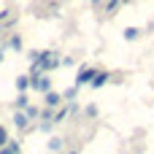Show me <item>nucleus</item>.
<instances>
[{
  "label": "nucleus",
  "mask_w": 154,
  "mask_h": 154,
  "mask_svg": "<svg viewBox=\"0 0 154 154\" xmlns=\"http://www.w3.org/2000/svg\"><path fill=\"white\" fill-rule=\"evenodd\" d=\"M32 65V73H51L54 68H60V60L54 51H41L38 62H30Z\"/></svg>",
  "instance_id": "f257e3e1"
},
{
  "label": "nucleus",
  "mask_w": 154,
  "mask_h": 154,
  "mask_svg": "<svg viewBox=\"0 0 154 154\" xmlns=\"http://www.w3.org/2000/svg\"><path fill=\"white\" fill-rule=\"evenodd\" d=\"M30 89H35V92H49V89H51V76H49V73H32V76H30Z\"/></svg>",
  "instance_id": "f03ea898"
},
{
  "label": "nucleus",
  "mask_w": 154,
  "mask_h": 154,
  "mask_svg": "<svg viewBox=\"0 0 154 154\" xmlns=\"http://www.w3.org/2000/svg\"><path fill=\"white\" fill-rule=\"evenodd\" d=\"M43 103H46V108H60L62 106V95L49 89V92H43Z\"/></svg>",
  "instance_id": "7ed1b4c3"
},
{
  "label": "nucleus",
  "mask_w": 154,
  "mask_h": 154,
  "mask_svg": "<svg viewBox=\"0 0 154 154\" xmlns=\"http://www.w3.org/2000/svg\"><path fill=\"white\" fill-rule=\"evenodd\" d=\"M92 76H95V68L84 65V68L79 70V76H76V87H84V84H89V81H92Z\"/></svg>",
  "instance_id": "20e7f679"
},
{
  "label": "nucleus",
  "mask_w": 154,
  "mask_h": 154,
  "mask_svg": "<svg viewBox=\"0 0 154 154\" xmlns=\"http://www.w3.org/2000/svg\"><path fill=\"white\" fill-rule=\"evenodd\" d=\"M73 111H79V106H76V103H73V106H65V108H60V111L54 114V119H51V125H60V122H65V119H68V116H70Z\"/></svg>",
  "instance_id": "39448f33"
},
{
  "label": "nucleus",
  "mask_w": 154,
  "mask_h": 154,
  "mask_svg": "<svg viewBox=\"0 0 154 154\" xmlns=\"http://www.w3.org/2000/svg\"><path fill=\"white\" fill-rule=\"evenodd\" d=\"M108 81H111V73H97V70H95V76H92V81H89V87H92V89H100V87H103V84H108Z\"/></svg>",
  "instance_id": "423d86ee"
},
{
  "label": "nucleus",
  "mask_w": 154,
  "mask_h": 154,
  "mask_svg": "<svg viewBox=\"0 0 154 154\" xmlns=\"http://www.w3.org/2000/svg\"><path fill=\"white\" fill-rule=\"evenodd\" d=\"M27 114L22 111V108H16V114H14V127H19V130H27Z\"/></svg>",
  "instance_id": "0eeeda50"
},
{
  "label": "nucleus",
  "mask_w": 154,
  "mask_h": 154,
  "mask_svg": "<svg viewBox=\"0 0 154 154\" xmlns=\"http://www.w3.org/2000/svg\"><path fill=\"white\" fill-rule=\"evenodd\" d=\"M16 89L19 92H27L30 89V76H16Z\"/></svg>",
  "instance_id": "6e6552de"
},
{
  "label": "nucleus",
  "mask_w": 154,
  "mask_h": 154,
  "mask_svg": "<svg viewBox=\"0 0 154 154\" xmlns=\"http://www.w3.org/2000/svg\"><path fill=\"white\" fill-rule=\"evenodd\" d=\"M5 49H14V51H19V49H22V35H11V41L5 43Z\"/></svg>",
  "instance_id": "1a4fd4ad"
},
{
  "label": "nucleus",
  "mask_w": 154,
  "mask_h": 154,
  "mask_svg": "<svg viewBox=\"0 0 154 154\" xmlns=\"http://www.w3.org/2000/svg\"><path fill=\"white\" fill-rule=\"evenodd\" d=\"M16 108H27L30 106V97H27V92H19V97H16V103H14Z\"/></svg>",
  "instance_id": "9d476101"
},
{
  "label": "nucleus",
  "mask_w": 154,
  "mask_h": 154,
  "mask_svg": "<svg viewBox=\"0 0 154 154\" xmlns=\"http://www.w3.org/2000/svg\"><path fill=\"white\" fill-rule=\"evenodd\" d=\"M138 35H141V30H138V27H127V30H125V41H135Z\"/></svg>",
  "instance_id": "9b49d317"
},
{
  "label": "nucleus",
  "mask_w": 154,
  "mask_h": 154,
  "mask_svg": "<svg viewBox=\"0 0 154 154\" xmlns=\"http://www.w3.org/2000/svg\"><path fill=\"white\" fill-rule=\"evenodd\" d=\"M24 114H27V119H38L41 116V108H35V106H27V108H22Z\"/></svg>",
  "instance_id": "f8f14e48"
},
{
  "label": "nucleus",
  "mask_w": 154,
  "mask_h": 154,
  "mask_svg": "<svg viewBox=\"0 0 154 154\" xmlns=\"http://www.w3.org/2000/svg\"><path fill=\"white\" fill-rule=\"evenodd\" d=\"M49 149H51V152H60V149H62V138H57V135L49 138Z\"/></svg>",
  "instance_id": "ddd939ff"
},
{
  "label": "nucleus",
  "mask_w": 154,
  "mask_h": 154,
  "mask_svg": "<svg viewBox=\"0 0 154 154\" xmlns=\"http://www.w3.org/2000/svg\"><path fill=\"white\" fill-rule=\"evenodd\" d=\"M76 92H79V87L73 84L70 89H65V92H62V100H73V97H76Z\"/></svg>",
  "instance_id": "4468645a"
},
{
  "label": "nucleus",
  "mask_w": 154,
  "mask_h": 154,
  "mask_svg": "<svg viewBox=\"0 0 154 154\" xmlns=\"http://www.w3.org/2000/svg\"><path fill=\"white\" fill-rule=\"evenodd\" d=\"M5 143H8V130H5V127H0V149H3Z\"/></svg>",
  "instance_id": "2eb2a0df"
},
{
  "label": "nucleus",
  "mask_w": 154,
  "mask_h": 154,
  "mask_svg": "<svg viewBox=\"0 0 154 154\" xmlns=\"http://www.w3.org/2000/svg\"><path fill=\"white\" fill-rule=\"evenodd\" d=\"M38 57H41V51H38V49H30V54H27V60H30V62H38Z\"/></svg>",
  "instance_id": "dca6fc26"
},
{
  "label": "nucleus",
  "mask_w": 154,
  "mask_h": 154,
  "mask_svg": "<svg viewBox=\"0 0 154 154\" xmlns=\"http://www.w3.org/2000/svg\"><path fill=\"white\" fill-rule=\"evenodd\" d=\"M116 5H119V0H108V5H106V11H108V14H111V11H114V8H116Z\"/></svg>",
  "instance_id": "f3484780"
},
{
  "label": "nucleus",
  "mask_w": 154,
  "mask_h": 154,
  "mask_svg": "<svg viewBox=\"0 0 154 154\" xmlns=\"http://www.w3.org/2000/svg\"><path fill=\"white\" fill-rule=\"evenodd\" d=\"M8 19V11H0V22H5Z\"/></svg>",
  "instance_id": "a211bd4d"
},
{
  "label": "nucleus",
  "mask_w": 154,
  "mask_h": 154,
  "mask_svg": "<svg viewBox=\"0 0 154 154\" xmlns=\"http://www.w3.org/2000/svg\"><path fill=\"white\" fill-rule=\"evenodd\" d=\"M0 154H14V152H11L8 146H3V149H0Z\"/></svg>",
  "instance_id": "6ab92c4d"
},
{
  "label": "nucleus",
  "mask_w": 154,
  "mask_h": 154,
  "mask_svg": "<svg viewBox=\"0 0 154 154\" xmlns=\"http://www.w3.org/2000/svg\"><path fill=\"white\" fill-rule=\"evenodd\" d=\"M3 54H5V49H0V62H3Z\"/></svg>",
  "instance_id": "aec40b11"
},
{
  "label": "nucleus",
  "mask_w": 154,
  "mask_h": 154,
  "mask_svg": "<svg viewBox=\"0 0 154 154\" xmlns=\"http://www.w3.org/2000/svg\"><path fill=\"white\" fill-rule=\"evenodd\" d=\"M97 3H103V0H92V5H97Z\"/></svg>",
  "instance_id": "412c9836"
},
{
  "label": "nucleus",
  "mask_w": 154,
  "mask_h": 154,
  "mask_svg": "<svg viewBox=\"0 0 154 154\" xmlns=\"http://www.w3.org/2000/svg\"><path fill=\"white\" fill-rule=\"evenodd\" d=\"M68 154H76V152H68Z\"/></svg>",
  "instance_id": "4be33fe9"
}]
</instances>
